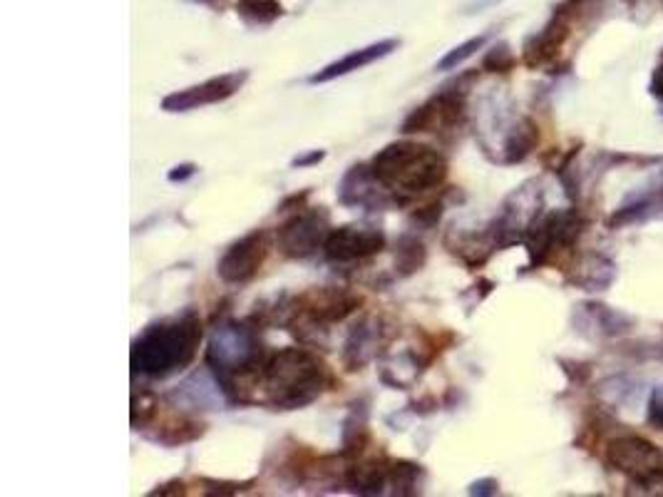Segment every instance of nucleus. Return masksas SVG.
<instances>
[{
	"label": "nucleus",
	"instance_id": "1",
	"mask_svg": "<svg viewBox=\"0 0 663 497\" xmlns=\"http://www.w3.org/2000/svg\"><path fill=\"white\" fill-rule=\"evenodd\" d=\"M259 386L267 391V403L276 411H296L314 403L334 383L328 366L304 348H284L263 358L259 368Z\"/></svg>",
	"mask_w": 663,
	"mask_h": 497
},
{
	"label": "nucleus",
	"instance_id": "2",
	"mask_svg": "<svg viewBox=\"0 0 663 497\" xmlns=\"http://www.w3.org/2000/svg\"><path fill=\"white\" fill-rule=\"evenodd\" d=\"M202 344V321L194 311L157 321L142 331L132 346L134 374L170 378L187 368Z\"/></svg>",
	"mask_w": 663,
	"mask_h": 497
},
{
	"label": "nucleus",
	"instance_id": "3",
	"mask_svg": "<svg viewBox=\"0 0 663 497\" xmlns=\"http://www.w3.org/2000/svg\"><path fill=\"white\" fill-rule=\"evenodd\" d=\"M370 170L390 192L423 194L441 187L445 182L447 160L437 150L427 148V144L403 140L380 150Z\"/></svg>",
	"mask_w": 663,
	"mask_h": 497
},
{
	"label": "nucleus",
	"instance_id": "4",
	"mask_svg": "<svg viewBox=\"0 0 663 497\" xmlns=\"http://www.w3.org/2000/svg\"><path fill=\"white\" fill-rule=\"evenodd\" d=\"M601 461L609 471L627 475L631 487H639V493H651V487L663 493V453L643 435L621 433L611 437L604 445Z\"/></svg>",
	"mask_w": 663,
	"mask_h": 497
},
{
	"label": "nucleus",
	"instance_id": "5",
	"mask_svg": "<svg viewBox=\"0 0 663 497\" xmlns=\"http://www.w3.org/2000/svg\"><path fill=\"white\" fill-rule=\"evenodd\" d=\"M207 364L219 378L253 374L261 364L259 336L247 324L217 326L207 348Z\"/></svg>",
	"mask_w": 663,
	"mask_h": 497
},
{
	"label": "nucleus",
	"instance_id": "6",
	"mask_svg": "<svg viewBox=\"0 0 663 497\" xmlns=\"http://www.w3.org/2000/svg\"><path fill=\"white\" fill-rule=\"evenodd\" d=\"M584 227H587V219L577 209H554L544 214L532 224L522 239L526 244V251H530V264L542 267L557 257L559 251L574 247L584 234Z\"/></svg>",
	"mask_w": 663,
	"mask_h": 497
},
{
	"label": "nucleus",
	"instance_id": "7",
	"mask_svg": "<svg viewBox=\"0 0 663 497\" xmlns=\"http://www.w3.org/2000/svg\"><path fill=\"white\" fill-rule=\"evenodd\" d=\"M330 234V217L324 207L298 212L279 229V249L291 259H306L324 247Z\"/></svg>",
	"mask_w": 663,
	"mask_h": 497
},
{
	"label": "nucleus",
	"instance_id": "8",
	"mask_svg": "<svg viewBox=\"0 0 663 497\" xmlns=\"http://www.w3.org/2000/svg\"><path fill=\"white\" fill-rule=\"evenodd\" d=\"M271 249V234L267 229H253L247 237L233 241L219 259L217 274L227 284H247L259 274Z\"/></svg>",
	"mask_w": 663,
	"mask_h": 497
},
{
	"label": "nucleus",
	"instance_id": "9",
	"mask_svg": "<svg viewBox=\"0 0 663 497\" xmlns=\"http://www.w3.org/2000/svg\"><path fill=\"white\" fill-rule=\"evenodd\" d=\"M247 80H249L247 71L211 77V80H207V83L192 85V87H187V90H177V93L164 97L162 110L177 115V112H192V110H197V107L224 102V100H229V97L237 95Z\"/></svg>",
	"mask_w": 663,
	"mask_h": 497
},
{
	"label": "nucleus",
	"instance_id": "10",
	"mask_svg": "<svg viewBox=\"0 0 663 497\" xmlns=\"http://www.w3.org/2000/svg\"><path fill=\"white\" fill-rule=\"evenodd\" d=\"M358 306H360V296L350 294V291H346V289L324 287V289H311V291H306V294H301L296 299L294 314L306 318L311 326H324V324H336V321H344L346 316L354 314Z\"/></svg>",
	"mask_w": 663,
	"mask_h": 497
},
{
	"label": "nucleus",
	"instance_id": "11",
	"mask_svg": "<svg viewBox=\"0 0 663 497\" xmlns=\"http://www.w3.org/2000/svg\"><path fill=\"white\" fill-rule=\"evenodd\" d=\"M385 247L383 231L373 227H358V224H348V227L330 229L328 239L324 244V251L330 261L336 264H346V261H358L378 255Z\"/></svg>",
	"mask_w": 663,
	"mask_h": 497
},
{
	"label": "nucleus",
	"instance_id": "12",
	"mask_svg": "<svg viewBox=\"0 0 663 497\" xmlns=\"http://www.w3.org/2000/svg\"><path fill=\"white\" fill-rule=\"evenodd\" d=\"M651 219H663V174L653 177L637 192L627 194V199L609 217V227L623 229L631 227V224H646Z\"/></svg>",
	"mask_w": 663,
	"mask_h": 497
},
{
	"label": "nucleus",
	"instance_id": "13",
	"mask_svg": "<svg viewBox=\"0 0 663 497\" xmlns=\"http://www.w3.org/2000/svg\"><path fill=\"white\" fill-rule=\"evenodd\" d=\"M574 326L587 338H621L633 328V318L623 311L589 301V304H582L574 311Z\"/></svg>",
	"mask_w": 663,
	"mask_h": 497
},
{
	"label": "nucleus",
	"instance_id": "14",
	"mask_svg": "<svg viewBox=\"0 0 663 497\" xmlns=\"http://www.w3.org/2000/svg\"><path fill=\"white\" fill-rule=\"evenodd\" d=\"M569 25L572 21L569 18H564L562 13L554 11L552 21L542 28L540 33H534L530 41L524 43V55L522 61L526 67H542V65H550L554 57L559 55L562 45L567 43L569 37Z\"/></svg>",
	"mask_w": 663,
	"mask_h": 497
},
{
	"label": "nucleus",
	"instance_id": "15",
	"mask_svg": "<svg viewBox=\"0 0 663 497\" xmlns=\"http://www.w3.org/2000/svg\"><path fill=\"white\" fill-rule=\"evenodd\" d=\"M383 192H388L380 180L373 174L370 168H363V164H356L350 168L348 174L340 182L338 187V199L346 204V207H385V197Z\"/></svg>",
	"mask_w": 663,
	"mask_h": 497
},
{
	"label": "nucleus",
	"instance_id": "16",
	"mask_svg": "<svg viewBox=\"0 0 663 497\" xmlns=\"http://www.w3.org/2000/svg\"><path fill=\"white\" fill-rule=\"evenodd\" d=\"M398 45H401V43L390 37V41H380V43H373L368 47H360V51L348 53V55L340 57V61L326 65L324 71L311 75L308 83L311 85H324V83H330V80H338V77L356 73V71H360V67L383 61V57H388L390 53L398 51Z\"/></svg>",
	"mask_w": 663,
	"mask_h": 497
},
{
	"label": "nucleus",
	"instance_id": "17",
	"mask_svg": "<svg viewBox=\"0 0 663 497\" xmlns=\"http://www.w3.org/2000/svg\"><path fill=\"white\" fill-rule=\"evenodd\" d=\"M172 398L180 406L194 408V411H217L224 406V386L219 376L209 378V374H194L182 386H177Z\"/></svg>",
	"mask_w": 663,
	"mask_h": 497
},
{
	"label": "nucleus",
	"instance_id": "18",
	"mask_svg": "<svg viewBox=\"0 0 663 497\" xmlns=\"http://www.w3.org/2000/svg\"><path fill=\"white\" fill-rule=\"evenodd\" d=\"M617 279V264L604 255H587L574 269L569 281L584 291H607Z\"/></svg>",
	"mask_w": 663,
	"mask_h": 497
},
{
	"label": "nucleus",
	"instance_id": "19",
	"mask_svg": "<svg viewBox=\"0 0 663 497\" xmlns=\"http://www.w3.org/2000/svg\"><path fill=\"white\" fill-rule=\"evenodd\" d=\"M540 142V128L534 125L530 117H517L512 122L510 132L504 134L502 140V162L504 164H517L526 160L532 154V150L537 148Z\"/></svg>",
	"mask_w": 663,
	"mask_h": 497
},
{
	"label": "nucleus",
	"instance_id": "20",
	"mask_svg": "<svg viewBox=\"0 0 663 497\" xmlns=\"http://www.w3.org/2000/svg\"><path fill=\"white\" fill-rule=\"evenodd\" d=\"M599 388H601L599 393H601L604 401L611 403V406H627L639 393V383L629 376H611Z\"/></svg>",
	"mask_w": 663,
	"mask_h": 497
},
{
	"label": "nucleus",
	"instance_id": "21",
	"mask_svg": "<svg viewBox=\"0 0 663 497\" xmlns=\"http://www.w3.org/2000/svg\"><path fill=\"white\" fill-rule=\"evenodd\" d=\"M398 267H401L405 274H411V271H417L425 264V247L415 237H403L398 241Z\"/></svg>",
	"mask_w": 663,
	"mask_h": 497
},
{
	"label": "nucleus",
	"instance_id": "22",
	"mask_svg": "<svg viewBox=\"0 0 663 497\" xmlns=\"http://www.w3.org/2000/svg\"><path fill=\"white\" fill-rule=\"evenodd\" d=\"M487 41H490V35H477V37H470L467 43L453 47V51L447 53L441 63H437V71H457V67H460L467 57H472L477 51H482Z\"/></svg>",
	"mask_w": 663,
	"mask_h": 497
},
{
	"label": "nucleus",
	"instance_id": "23",
	"mask_svg": "<svg viewBox=\"0 0 663 497\" xmlns=\"http://www.w3.org/2000/svg\"><path fill=\"white\" fill-rule=\"evenodd\" d=\"M239 11L251 23H271L281 15V6L274 0H241Z\"/></svg>",
	"mask_w": 663,
	"mask_h": 497
},
{
	"label": "nucleus",
	"instance_id": "24",
	"mask_svg": "<svg viewBox=\"0 0 663 497\" xmlns=\"http://www.w3.org/2000/svg\"><path fill=\"white\" fill-rule=\"evenodd\" d=\"M514 65H517V57L510 51V45L497 43V45L490 47V51H487L485 61H482V71H487V73H510Z\"/></svg>",
	"mask_w": 663,
	"mask_h": 497
},
{
	"label": "nucleus",
	"instance_id": "25",
	"mask_svg": "<svg viewBox=\"0 0 663 497\" xmlns=\"http://www.w3.org/2000/svg\"><path fill=\"white\" fill-rule=\"evenodd\" d=\"M646 421H649L651 428H656V431H663V386L653 388V393L649 398Z\"/></svg>",
	"mask_w": 663,
	"mask_h": 497
},
{
	"label": "nucleus",
	"instance_id": "26",
	"mask_svg": "<svg viewBox=\"0 0 663 497\" xmlns=\"http://www.w3.org/2000/svg\"><path fill=\"white\" fill-rule=\"evenodd\" d=\"M651 95L656 97L659 102H663V57H659V67L651 75V85H649Z\"/></svg>",
	"mask_w": 663,
	"mask_h": 497
},
{
	"label": "nucleus",
	"instance_id": "27",
	"mask_svg": "<svg viewBox=\"0 0 663 497\" xmlns=\"http://www.w3.org/2000/svg\"><path fill=\"white\" fill-rule=\"evenodd\" d=\"M194 172H197V168H194V164H177V168H174L167 174V177H170V182H184V180L194 177Z\"/></svg>",
	"mask_w": 663,
	"mask_h": 497
},
{
	"label": "nucleus",
	"instance_id": "28",
	"mask_svg": "<svg viewBox=\"0 0 663 497\" xmlns=\"http://www.w3.org/2000/svg\"><path fill=\"white\" fill-rule=\"evenodd\" d=\"M326 158V152L324 150H314V152H308V154H301V158H296L294 162V168H308V164H316V162H320Z\"/></svg>",
	"mask_w": 663,
	"mask_h": 497
},
{
	"label": "nucleus",
	"instance_id": "29",
	"mask_svg": "<svg viewBox=\"0 0 663 497\" xmlns=\"http://www.w3.org/2000/svg\"><path fill=\"white\" fill-rule=\"evenodd\" d=\"M497 3H502V0H470V3L465 6V13H482Z\"/></svg>",
	"mask_w": 663,
	"mask_h": 497
},
{
	"label": "nucleus",
	"instance_id": "30",
	"mask_svg": "<svg viewBox=\"0 0 663 497\" xmlns=\"http://www.w3.org/2000/svg\"><path fill=\"white\" fill-rule=\"evenodd\" d=\"M472 495H497V483L494 480H480L470 487Z\"/></svg>",
	"mask_w": 663,
	"mask_h": 497
},
{
	"label": "nucleus",
	"instance_id": "31",
	"mask_svg": "<svg viewBox=\"0 0 663 497\" xmlns=\"http://www.w3.org/2000/svg\"><path fill=\"white\" fill-rule=\"evenodd\" d=\"M659 57H663V51H661V55H659Z\"/></svg>",
	"mask_w": 663,
	"mask_h": 497
}]
</instances>
